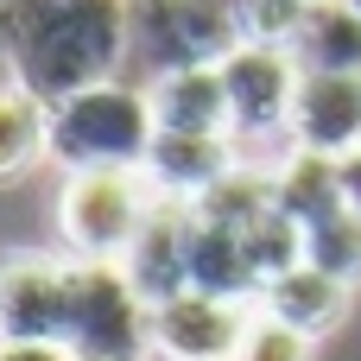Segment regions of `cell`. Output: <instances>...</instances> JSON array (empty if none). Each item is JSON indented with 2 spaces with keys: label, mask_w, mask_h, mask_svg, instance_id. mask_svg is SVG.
Instances as JSON below:
<instances>
[{
  "label": "cell",
  "mask_w": 361,
  "mask_h": 361,
  "mask_svg": "<svg viewBox=\"0 0 361 361\" xmlns=\"http://www.w3.org/2000/svg\"><path fill=\"white\" fill-rule=\"evenodd\" d=\"M6 82L44 108L127 63V0H0Z\"/></svg>",
  "instance_id": "6da1fadb"
},
{
  "label": "cell",
  "mask_w": 361,
  "mask_h": 361,
  "mask_svg": "<svg viewBox=\"0 0 361 361\" xmlns=\"http://www.w3.org/2000/svg\"><path fill=\"white\" fill-rule=\"evenodd\" d=\"M152 209H159V190L140 165L63 171V190H57L63 260H127V247L140 241Z\"/></svg>",
  "instance_id": "7a4b0ae2"
},
{
  "label": "cell",
  "mask_w": 361,
  "mask_h": 361,
  "mask_svg": "<svg viewBox=\"0 0 361 361\" xmlns=\"http://www.w3.org/2000/svg\"><path fill=\"white\" fill-rule=\"evenodd\" d=\"M146 146H152L146 89H127L121 76L51 102V165H63V171L146 165Z\"/></svg>",
  "instance_id": "3957f363"
},
{
  "label": "cell",
  "mask_w": 361,
  "mask_h": 361,
  "mask_svg": "<svg viewBox=\"0 0 361 361\" xmlns=\"http://www.w3.org/2000/svg\"><path fill=\"white\" fill-rule=\"evenodd\" d=\"M241 6L235 0H127V57L146 76L203 70L241 51Z\"/></svg>",
  "instance_id": "277c9868"
},
{
  "label": "cell",
  "mask_w": 361,
  "mask_h": 361,
  "mask_svg": "<svg viewBox=\"0 0 361 361\" xmlns=\"http://www.w3.org/2000/svg\"><path fill=\"white\" fill-rule=\"evenodd\" d=\"M63 349L76 361H146V298L121 273V260H70V317Z\"/></svg>",
  "instance_id": "5b68a950"
},
{
  "label": "cell",
  "mask_w": 361,
  "mask_h": 361,
  "mask_svg": "<svg viewBox=\"0 0 361 361\" xmlns=\"http://www.w3.org/2000/svg\"><path fill=\"white\" fill-rule=\"evenodd\" d=\"M298 63L286 44H241L222 57L228 89V140L235 146H279L292 140V102H298Z\"/></svg>",
  "instance_id": "8992f818"
},
{
  "label": "cell",
  "mask_w": 361,
  "mask_h": 361,
  "mask_svg": "<svg viewBox=\"0 0 361 361\" xmlns=\"http://www.w3.org/2000/svg\"><path fill=\"white\" fill-rule=\"evenodd\" d=\"M260 305L254 298H222V292H171L146 305V343L159 361H235Z\"/></svg>",
  "instance_id": "52a82bcc"
},
{
  "label": "cell",
  "mask_w": 361,
  "mask_h": 361,
  "mask_svg": "<svg viewBox=\"0 0 361 361\" xmlns=\"http://www.w3.org/2000/svg\"><path fill=\"white\" fill-rule=\"evenodd\" d=\"M70 317V260L13 254L0 260V343H63Z\"/></svg>",
  "instance_id": "ba28073f"
},
{
  "label": "cell",
  "mask_w": 361,
  "mask_h": 361,
  "mask_svg": "<svg viewBox=\"0 0 361 361\" xmlns=\"http://www.w3.org/2000/svg\"><path fill=\"white\" fill-rule=\"evenodd\" d=\"M235 165H247L241 159V146L228 140V133H159L152 127V146H146V178H152V190L159 197H171V203H203Z\"/></svg>",
  "instance_id": "9c48e42d"
},
{
  "label": "cell",
  "mask_w": 361,
  "mask_h": 361,
  "mask_svg": "<svg viewBox=\"0 0 361 361\" xmlns=\"http://www.w3.org/2000/svg\"><path fill=\"white\" fill-rule=\"evenodd\" d=\"M292 146L298 152H324V159L361 152V76H324V70L298 76Z\"/></svg>",
  "instance_id": "30bf717a"
},
{
  "label": "cell",
  "mask_w": 361,
  "mask_h": 361,
  "mask_svg": "<svg viewBox=\"0 0 361 361\" xmlns=\"http://www.w3.org/2000/svg\"><path fill=\"white\" fill-rule=\"evenodd\" d=\"M190 228H197V209L159 197V209L146 216L140 241L127 247L121 273L133 279V292H140L146 305H159V298H171V292L190 286Z\"/></svg>",
  "instance_id": "8fae6325"
},
{
  "label": "cell",
  "mask_w": 361,
  "mask_h": 361,
  "mask_svg": "<svg viewBox=\"0 0 361 361\" xmlns=\"http://www.w3.org/2000/svg\"><path fill=\"white\" fill-rule=\"evenodd\" d=\"M267 317H279L286 330H298V336H311V343H324L343 317H349V305H355V286H343V279H330V273H317L311 260H298L292 273H279L273 286H260V298H254Z\"/></svg>",
  "instance_id": "7c38bea8"
},
{
  "label": "cell",
  "mask_w": 361,
  "mask_h": 361,
  "mask_svg": "<svg viewBox=\"0 0 361 361\" xmlns=\"http://www.w3.org/2000/svg\"><path fill=\"white\" fill-rule=\"evenodd\" d=\"M146 108H152V127H159V133H228L222 63L146 76Z\"/></svg>",
  "instance_id": "4fadbf2b"
},
{
  "label": "cell",
  "mask_w": 361,
  "mask_h": 361,
  "mask_svg": "<svg viewBox=\"0 0 361 361\" xmlns=\"http://www.w3.org/2000/svg\"><path fill=\"white\" fill-rule=\"evenodd\" d=\"M292 63L298 70H324V76H361V6L355 0H317L305 6L298 32H292Z\"/></svg>",
  "instance_id": "5bb4252c"
},
{
  "label": "cell",
  "mask_w": 361,
  "mask_h": 361,
  "mask_svg": "<svg viewBox=\"0 0 361 361\" xmlns=\"http://www.w3.org/2000/svg\"><path fill=\"white\" fill-rule=\"evenodd\" d=\"M273 209H279L286 222H298V228H317L324 216H336V209H343L336 159L292 146V152L279 159V171H273Z\"/></svg>",
  "instance_id": "9a60e30c"
},
{
  "label": "cell",
  "mask_w": 361,
  "mask_h": 361,
  "mask_svg": "<svg viewBox=\"0 0 361 361\" xmlns=\"http://www.w3.org/2000/svg\"><path fill=\"white\" fill-rule=\"evenodd\" d=\"M190 286L197 292H222V298H260V279H254L241 228H222V222L197 216V228H190Z\"/></svg>",
  "instance_id": "2e32d148"
},
{
  "label": "cell",
  "mask_w": 361,
  "mask_h": 361,
  "mask_svg": "<svg viewBox=\"0 0 361 361\" xmlns=\"http://www.w3.org/2000/svg\"><path fill=\"white\" fill-rule=\"evenodd\" d=\"M51 159V108L19 82H0V184H19Z\"/></svg>",
  "instance_id": "e0dca14e"
},
{
  "label": "cell",
  "mask_w": 361,
  "mask_h": 361,
  "mask_svg": "<svg viewBox=\"0 0 361 361\" xmlns=\"http://www.w3.org/2000/svg\"><path fill=\"white\" fill-rule=\"evenodd\" d=\"M305 260L343 286H361V216L355 209H336L324 216L317 228H305Z\"/></svg>",
  "instance_id": "ac0fdd59"
},
{
  "label": "cell",
  "mask_w": 361,
  "mask_h": 361,
  "mask_svg": "<svg viewBox=\"0 0 361 361\" xmlns=\"http://www.w3.org/2000/svg\"><path fill=\"white\" fill-rule=\"evenodd\" d=\"M241 6V38L247 44H292L305 0H235Z\"/></svg>",
  "instance_id": "d6986e66"
},
{
  "label": "cell",
  "mask_w": 361,
  "mask_h": 361,
  "mask_svg": "<svg viewBox=\"0 0 361 361\" xmlns=\"http://www.w3.org/2000/svg\"><path fill=\"white\" fill-rule=\"evenodd\" d=\"M235 361H317V343H311V336H298V330H286L279 317H267V311H260Z\"/></svg>",
  "instance_id": "ffe728a7"
},
{
  "label": "cell",
  "mask_w": 361,
  "mask_h": 361,
  "mask_svg": "<svg viewBox=\"0 0 361 361\" xmlns=\"http://www.w3.org/2000/svg\"><path fill=\"white\" fill-rule=\"evenodd\" d=\"M0 361H76L63 343H0Z\"/></svg>",
  "instance_id": "44dd1931"
},
{
  "label": "cell",
  "mask_w": 361,
  "mask_h": 361,
  "mask_svg": "<svg viewBox=\"0 0 361 361\" xmlns=\"http://www.w3.org/2000/svg\"><path fill=\"white\" fill-rule=\"evenodd\" d=\"M336 178H343V209H355V216H361V152L336 159Z\"/></svg>",
  "instance_id": "7402d4cb"
},
{
  "label": "cell",
  "mask_w": 361,
  "mask_h": 361,
  "mask_svg": "<svg viewBox=\"0 0 361 361\" xmlns=\"http://www.w3.org/2000/svg\"><path fill=\"white\" fill-rule=\"evenodd\" d=\"M305 6H317V0H305Z\"/></svg>",
  "instance_id": "603a6c76"
},
{
  "label": "cell",
  "mask_w": 361,
  "mask_h": 361,
  "mask_svg": "<svg viewBox=\"0 0 361 361\" xmlns=\"http://www.w3.org/2000/svg\"><path fill=\"white\" fill-rule=\"evenodd\" d=\"M355 6H361V0H355Z\"/></svg>",
  "instance_id": "cb8c5ba5"
}]
</instances>
